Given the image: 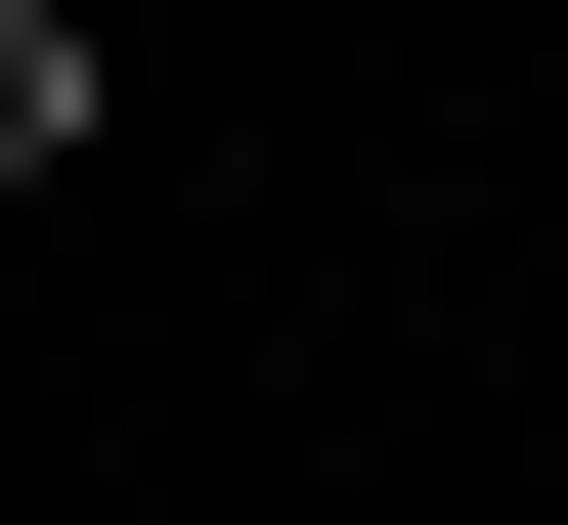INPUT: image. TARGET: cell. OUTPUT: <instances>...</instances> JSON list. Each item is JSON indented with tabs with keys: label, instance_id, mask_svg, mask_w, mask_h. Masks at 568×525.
I'll use <instances>...</instances> for the list:
<instances>
[{
	"label": "cell",
	"instance_id": "1",
	"mask_svg": "<svg viewBox=\"0 0 568 525\" xmlns=\"http://www.w3.org/2000/svg\"><path fill=\"white\" fill-rule=\"evenodd\" d=\"M0 175H88V0H0Z\"/></svg>",
	"mask_w": 568,
	"mask_h": 525
}]
</instances>
